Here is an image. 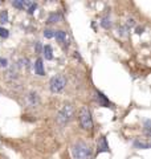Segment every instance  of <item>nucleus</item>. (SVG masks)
<instances>
[{
  "instance_id": "nucleus-12",
  "label": "nucleus",
  "mask_w": 151,
  "mask_h": 159,
  "mask_svg": "<svg viewBox=\"0 0 151 159\" xmlns=\"http://www.w3.org/2000/svg\"><path fill=\"white\" fill-rule=\"evenodd\" d=\"M28 100H29V102H31V105H37L39 104V96L36 93H31L29 96H28Z\"/></svg>"
},
{
  "instance_id": "nucleus-1",
  "label": "nucleus",
  "mask_w": 151,
  "mask_h": 159,
  "mask_svg": "<svg viewBox=\"0 0 151 159\" xmlns=\"http://www.w3.org/2000/svg\"><path fill=\"white\" fill-rule=\"evenodd\" d=\"M72 152H73L74 159H89L92 155V150H90L89 144L85 143L84 141L76 142L72 147Z\"/></svg>"
},
{
  "instance_id": "nucleus-20",
  "label": "nucleus",
  "mask_w": 151,
  "mask_h": 159,
  "mask_svg": "<svg viewBox=\"0 0 151 159\" xmlns=\"http://www.w3.org/2000/svg\"><path fill=\"white\" fill-rule=\"evenodd\" d=\"M36 8H37V4H36V3H32V4H31V7L28 8V13H29V15H32V13L35 12Z\"/></svg>"
},
{
  "instance_id": "nucleus-21",
  "label": "nucleus",
  "mask_w": 151,
  "mask_h": 159,
  "mask_svg": "<svg viewBox=\"0 0 151 159\" xmlns=\"http://www.w3.org/2000/svg\"><path fill=\"white\" fill-rule=\"evenodd\" d=\"M36 52H37V53H40V52H41V44H40L39 41L36 43Z\"/></svg>"
},
{
  "instance_id": "nucleus-17",
  "label": "nucleus",
  "mask_w": 151,
  "mask_h": 159,
  "mask_svg": "<svg viewBox=\"0 0 151 159\" xmlns=\"http://www.w3.org/2000/svg\"><path fill=\"white\" fill-rule=\"evenodd\" d=\"M44 36H45L47 39H52L54 36V31H52V29H45V31H44Z\"/></svg>"
},
{
  "instance_id": "nucleus-15",
  "label": "nucleus",
  "mask_w": 151,
  "mask_h": 159,
  "mask_svg": "<svg viewBox=\"0 0 151 159\" xmlns=\"http://www.w3.org/2000/svg\"><path fill=\"white\" fill-rule=\"evenodd\" d=\"M12 5L17 9H24V0H13Z\"/></svg>"
},
{
  "instance_id": "nucleus-2",
  "label": "nucleus",
  "mask_w": 151,
  "mask_h": 159,
  "mask_svg": "<svg viewBox=\"0 0 151 159\" xmlns=\"http://www.w3.org/2000/svg\"><path fill=\"white\" fill-rule=\"evenodd\" d=\"M66 86V77L62 74H57L54 77L50 78L49 81V89L52 93H60L64 90V88Z\"/></svg>"
},
{
  "instance_id": "nucleus-16",
  "label": "nucleus",
  "mask_w": 151,
  "mask_h": 159,
  "mask_svg": "<svg viewBox=\"0 0 151 159\" xmlns=\"http://www.w3.org/2000/svg\"><path fill=\"white\" fill-rule=\"evenodd\" d=\"M150 123H151L150 119L144 121V133H146V135L147 137H150Z\"/></svg>"
},
{
  "instance_id": "nucleus-22",
  "label": "nucleus",
  "mask_w": 151,
  "mask_h": 159,
  "mask_svg": "<svg viewBox=\"0 0 151 159\" xmlns=\"http://www.w3.org/2000/svg\"><path fill=\"white\" fill-rule=\"evenodd\" d=\"M143 31H144L143 27H138V28H136V33H138V35H142V33H143Z\"/></svg>"
},
{
  "instance_id": "nucleus-10",
  "label": "nucleus",
  "mask_w": 151,
  "mask_h": 159,
  "mask_svg": "<svg viewBox=\"0 0 151 159\" xmlns=\"http://www.w3.org/2000/svg\"><path fill=\"white\" fill-rule=\"evenodd\" d=\"M53 37H56V40H57L58 43H64L66 39V32L64 31H56L54 32V36Z\"/></svg>"
},
{
  "instance_id": "nucleus-5",
  "label": "nucleus",
  "mask_w": 151,
  "mask_h": 159,
  "mask_svg": "<svg viewBox=\"0 0 151 159\" xmlns=\"http://www.w3.org/2000/svg\"><path fill=\"white\" fill-rule=\"evenodd\" d=\"M97 152H109V144L105 137H100L97 142Z\"/></svg>"
},
{
  "instance_id": "nucleus-3",
  "label": "nucleus",
  "mask_w": 151,
  "mask_h": 159,
  "mask_svg": "<svg viewBox=\"0 0 151 159\" xmlns=\"http://www.w3.org/2000/svg\"><path fill=\"white\" fill-rule=\"evenodd\" d=\"M80 123H81V127L84 130H92L93 129V119H92V114H90V110L86 106L81 108V111H80Z\"/></svg>"
},
{
  "instance_id": "nucleus-18",
  "label": "nucleus",
  "mask_w": 151,
  "mask_h": 159,
  "mask_svg": "<svg viewBox=\"0 0 151 159\" xmlns=\"http://www.w3.org/2000/svg\"><path fill=\"white\" fill-rule=\"evenodd\" d=\"M0 36H1L3 39H7L8 36H9V32H8L5 28H0Z\"/></svg>"
},
{
  "instance_id": "nucleus-4",
  "label": "nucleus",
  "mask_w": 151,
  "mask_h": 159,
  "mask_svg": "<svg viewBox=\"0 0 151 159\" xmlns=\"http://www.w3.org/2000/svg\"><path fill=\"white\" fill-rule=\"evenodd\" d=\"M73 106L72 105H64L62 109L57 114V122L61 125L68 123L72 118H73Z\"/></svg>"
},
{
  "instance_id": "nucleus-14",
  "label": "nucleus",
  "mask_w": 151,
  "mask_h": 159,
  "mask_svg": "<svg viewBox=\"0 0 151 159\" xmlns=\"http://www.w3.org/2000/svg\"><path fill=\"white\" fill-rule=\"evenodd\" d=\"M134 147H136V148H150V144L143 143V142H140V141H135V142H134Z\"/></svg>"
},
{
  "instance_id": "nucleus-11",
  "label": "nucleus",
  "mask_w": 151,
  "mask_h": 159,
  "mask_svg": "<svg viewBox=\"0 0 151 159\" xmlns=\"http://www.w3.org/2000/svg\"><path fill=\"white\" fill-rule=\"evenodd\" d=\"M101 27L105 28V29H109V28L111 27V20H110L109 16H106V17L102 19V21H101Z\"/></svg>"
},
{
  "instance_id": "nucleus-13",
  "label": "nucleus",
  "mask_w": 151,
  "mask_h": 159,
  "mask_svg": "<svg viewBox=\"0 0 151 159\" xmlns=\"http://www.w3.org/2000/svg\"><path fill=\"white\" fill-rule=\"evenodd\" d=\"M0 23L1 24L8 23V12L5 9H3V11L0 12Z\"/></svg>"
},
{
  "instance_id": "nucleus-7",
  "label": "nucleus",
  "mask_w": 151,
  "mask_h": 159,
  "mask_svg": "<svg viewBox=\"0 0 151 159\" xmlns=\"http://www.w3.org/2000/svg\"><path fill=\"white\" fill-rule=\"evenodd\" d=\"M35 72L37 76H44V64L43 58H37L35 62Z\"/></svg>"
},
{
  "instance_id": "nucleus-9",
  "label": "nucleus",
  "mask_w": 151,
  "mask_h": 159,
  "mask_svg": "<svg viewBox=\"0 0 151 159\" xmlns=\"http://www.w3.org/2000/svg\"><path fill=\"white\" fill-rule=\"evenodd\" d=\"M43 54L45 60H52L53 58V51H52V47L50 45H45L43 47Z\"/></svg>"
},
{
  "instance_id": "nucleus-8",
  "label": "nucleus",
  "mask_w": 151,
  "mask_h": 159,
  "mask_svg": "<svg viewBox=\"0 0 151 159\" xmlns=\"http://www.w3.org/2000/svg\"><path fill=\"white\" fill-rule=\"evenodd\" d=\"M61 19H62L61 13H58V12H53V13H50V15L48 16L47 23H48V24H54V23H58V21H61Z\"/></svg>"
},
{
  "instance_id": "nucleus-6",
  "label": "nucleus",
  "mask_w": 151,
  "mask_h": 159,
  "mask_svg": "<svg viewBox=\"0 0 151 159\" xmlns=\"http://www.w3.org/2000/svg\"><path fill=\"white\" fill-rule=\"evenodd\" d=\"M94 97H96V101L98 102L100 106H104V108H109L110 106V101L101 92H94Z\"/></svg>"
},
{
  "instance_id": "nucleus-23",
  "label": "nucleus",
  "mask_w": 151,
  "mask_h": 159,
  "mask_svg": "<svg viewBox=\"0 0 151 159\" xmlns=\"http://www.w3.org/2000/svg\"><path fill=\"white\" fill-rule=\"evenodd\" d=\"M134 24H135V23H134V20H133V19L127 20V27H133V25H134Z\"/></svg>"
},
{
  "instance_id": "nucleus-19",
  "label": "nucleus",
  "mask_w": 151,
  "mask_h": 159,
  "mask_svg": "<svg viewBox=\"0 0 151 159\" xmlns=\"http://www.w3.org/2000/svg\"><path fill=\"white\" fill-rule=\"evenodd\" d=\"M7 66H8V60L0 57V68H7Z\"/></svg>"
}]
</instances>
